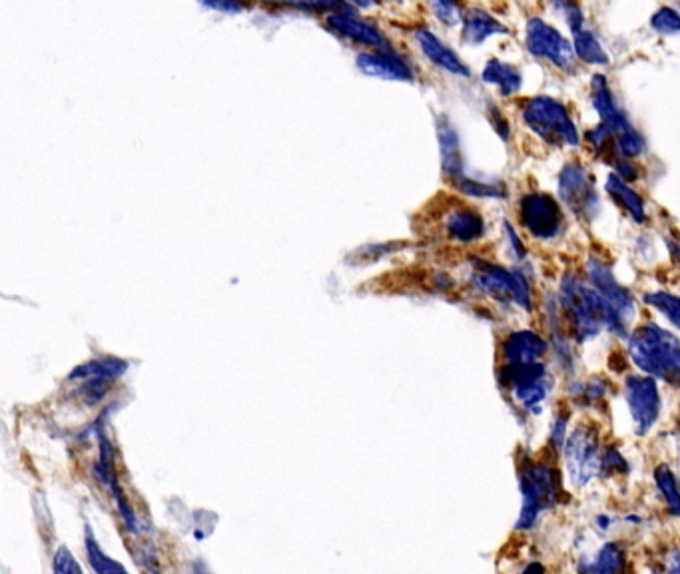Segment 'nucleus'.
I'll list each match as a JSON object with an SVG mask.
<instances>
[{"label": "nucleus", "mask_w": 680, "mask_h": 574, "mask_svg": "<svg viewBox=\"0 0 680 574\" xmlns=\"http://www.w3.org/2000/svg\"><path fill=\"white\" fill-rule=\"evenodd\" d=\"M559 303L571 323V335L577 343H587L601 335V331H611L613 335H629V325L621 321L615 309L583 280L567 274L561 280Z\"/></svg>", "instance_id": "f257e3e1"}, {"label": "nucleus", "mask_w": 680, "mask_h": 574, "mask_svg": "<svg viewBox=\"0 0 680 574\" xmlns=\"http://www.w3.org/2000/svg\"><path fill=\"white\" fill-rule=\"evenodd\" d=\"M629 357L647 375L679 385V337L657 323H645L629 335Z\"/></svg>", "instance_id": "f03ea898"}, {"label": "nucleus", "mask_w": 680, "mask_h": 574, "mask_svg": "<svg viewBox=\"0 0 680 574\" xmlns=\"http://www.w3.org/2000/svg\"><path fill=\"white\" fill-rule=\"evenodd\" d=\"M519 489L523 497L521 513L515 523L517 531H531L539 517L565 499L561 475L553 465L523 459L519 467Z\"/></svg>", "instance_id": "7ed1b4c3"}, {"label": "nucleus", "mask_w": 680, "mask_h": 574, "mask_svg": "<svg viewBox=\"0 0 680 574\" xmlns=\"http://www.w3.org/2000/svg\"><path fill=\"white\" fill-rule=\"evenodd\" d=\"M521 116L527 128L545 144L561 148H577L581 144L579 130L569 108L553 96H531L521 104Z\"/></svg>", "instance_id": "20e7f679"}, {"label": "nucleus", "mask_w": 680, "mask_h": 574, "mask_svg": "<svg viewBox=\"0 0 680 574\" xmlns=\"http://www.w3.org/2000/svg\"><path fill=\"white\" fill-rule=\"evenodd\" d=\"M471 268V284L477 291L499 303H515L525 311H533L531 287L521 272L505 270L479 258H471Z\"/></svg>", "instance_id": "39448f33"}, {"label": "nucleus", "mask_w": 680, "mask_h": 574, "mask_svg": "<svg viewBox=\"0 0 680 574\" xmlns=\"http://www.w3.org/2000/svg\"><path fill=\"white\" fill-rule=\"evenodd\" d=\"M559 200L581 222H593L601 212V196L591 174L579 162H569L559 172Z\"/></svg>", "instance_id": "423d86ee"}, {"label": "nucleus", "mask_w": 680, "mask_h": 574, "mask_svg": "<svg viewBox=\"0 0 680 574\" xmlns=\"http://www.w3.org/2000/svg\"><path fill=\"white\" fill-rule=\"evenodd\" d=\"M519 224L539 242H553L565 230V214L557 198L545 192H527L519 200Z\"/></svg>", "instance_id": "0eeeda50"}, {"label": "nucleus", "mask_w": 680, "mask_h": 574, "mask_svg": "<svg viewBox=\"0 0 680 574\" xmlns=\"http://www.w3.org/2000/svg\"><path fill=\"white\" fill-rule=\"evenodd\" d=\"M565 469L573 487H585L595 475H599L601 465V443L597 431L589 427H577L565 439Z\"/></svg>", "instance_id": "6e6552de"}, {"label": "nucleus", "mask_w": 680, "mask_h": 574, "mask_svg": "<svg viewBox=\"0 0 680 574\" xmlns=\"http://www.w3.org/2000/svg\"><path fill=\"white\" fill-rule=\"evenodd\" d=\"M525 46L529 54L559 70L575 68V52L569 38H565L555 26H551L541 16H533L525 26Z\"/></svg>", "instance_id": "1a4fd4ad"}, {"label": "nucleus", "mask_w": 680, "mask_h": 574, "mask_svg": "<svg viewBox=\"0 0 680 574\" xmlns=\"http://www.w3.org/2000/svg\"><path fill=\"white\" fill-rule=\"evenodd\" d=\"M625 401L631 411L637 435H645L659 421L663 401L657 379L651 375H629L625 381Z\"/></svg>", "instance_id": "9d476101"}, {"label": "nucleus", "mask_w": 680, "mask_h": 574, "mask_svg": "<svg viewBox=\"0 0 680 574\" xmlns=\"http://www.w3.org/2000/svg\"><path fill=\"white\" fill-rule=\"evenodd\" d=\"M587 278L591 287L615 309L625 325L635 321L637 317V303L629 289L621 286L611 272V268L601 258H589L587 262Z\"/></svg>", "instance_id": "9b49d317"}, {"label": "nucleus", "mask_w": 680, "mask_h": 574, "mask_svg": "<svg viewBox=\"0 0 680 574\" xmlns=\"http://www.w3.org/2000/svg\"><path fill=\"white\" fill-rule=\"evenodd\" d=\"M326 26L336 36L349 40L357 46H365L373 50H393V44L389 42V38L375 24L357 16L351 8L330 12L326 16Z\"/></svg>", "instance_id": "f8f14e48"}, {"label": "nucleus", "mask_w": 680, "mask_h": 574, "mask_svg": "<svg viewBox=\"0 0 680 574\" xmlns=\"http://www.w3.org/2000/svg\"><path fill=\"white\" fill-rule=\"evenodd\" d=\"M355 64L365 76L387 80V82H413L415 78V72L409 60L403 58L395 48L359 52L355 58Z\"/></svg>", "instance_id": "ddd939ff"}, {"label": "nucleus", "mask_w": 680, "mask_h": 574, "mask_svg": "<svg viewBox=\"0 0 680 574\" xmlns=\"http://www.w3.org/2000/svg\"><path fill=\"white\" fill-rule=\"evenodd\" d=\"M591 104H593L595 112L599 114L601 124H605L613 132L615 140L637 130L631 124V120L627 118V114L615 102L613 90H611V86H609V82L603 74H595L593 80H591Z\"/></svg>", "instance_id": "4468645a"}, {"label": "nucleus", "mask_w": 680, "mask_h": 574, "mask_svg": "<svg viewBox=\"0 0 680 574\" xmlns=\"http://www.w3.org/2000/svg\"><path fill=\"white\" fill-rule=\"evenodd\" d=\"M413 38L419 46V50L423 52V56L435 64L437 68L453 74V76H459V78H469L471 76V70L469 66L461 60V56L457 52H453L445 42H441L429 28L425 26H419L413 30Z\"/></svg>", "instance_id": "2eb2a0df"}, {"label": "nucleus", "mask_w": 680, "mask_h": 574, "mask_svg": "<svg viewBox=\"0 0 680 574\" xmlns=\"http://www.w3.org/2000/svg\"><path fill=\"white\" fill-rule=\"evenodd\" d=\"M549 351V343L531 329L511 331L501 343L503 363L541 361Z\"/></svg>", "instance_id": "dca6fc26"}, {"label": "nucleus", "mask_w": 680, "mask_h": 574, "mask_svg": "<svg viewBox=\"0 0 680 574\" xmlns=\"http://www.w3.org/2000/svg\"><path fill=\"white\" fill-rule=\"evenodd\" d=\"M443 230H445V236L453 242L473 244V242H477L485 236L487 228H485V220L481 218L479 212H475L467 206H459V208H453L445 216Z\"/></svg>", "instance_id": "f3484780"}, {"label": "nucleus", "mask_w": 680, "mask_h": 574, "mask_svg": "<svg viewBox=\"0 0 680 574\" xmlns=\"http://www.w3.org/2000/svg\"><path fill=\"white\" fill-rule=\"evenodd\" d=\"M437 138L441 152V170L447 180L455 182L465 176V162L461 154V142L455 126L443 116L437 122Z\"/></svg>", "instance_id": "a211bd4d"}, {"label": "nucleus", "mask_w": 680, "mask_h": 574, "mask_svg": "<svg viewBox=\"0 0 680 574\" xmlns=\"http://www.w3.org/2000/svg\"><path fill=\"white\" fill-rule=\"evenodd\" d=\"M459 22L463 40L471 46H479L497 34H507V26L483 8H467L465 12H461Z\"/></svg>", "instance_id": "6ab92c4d"}, {"label": "nucleus", "mask_w": 680, "mask_h": 574, "mask_svg": "<svg viewBox=\"0 0 680 574\" xmlns=\"http://www.w3.org/2000/svg\"><path fill=\"white\" fill-rule=\"evenodd\" d=\"M481 78H483L485 84L495 86L501 92V96H505V98L517 94L523 86L521 70L517 66L509 64V62H503V60H497V58L487 60V64L481 72Z\"/></svg>", "instance_id": "aec40b11"}, {"label": "nucleus", "mask_w": 680, "mask_h": 574, "mask_svg": "<svg viewBox=\"0 0 680 574\" xmlns=\"http://www.w3.org/2000/svg\"><path fill=\"white\" fill-rule=\"evenodd\" d=\"M605 190L635 222L639 224L647 222V208H645L643 198L625 180H621L617 174H611L607 178Z\"/></svg>", "instance_id": "412c9836"}, {"label": "nucleus", "mask_w": 680, "mask_h": 574, "mask_svg": "<svg viewBox=\"0 0 680 574\" xmlns=\"http://www.w3.org/2000/svg\"><path fill=\"white\" fill-rule=\"evenodd\" d=\"M573 52L575 58L589 64V66H609L611 58L605 50V46L601 44V40L595 36V32H591L589 28H579L577 32H573Z\"/></svg>", "instance_id": "4be33fe9"}, {"label": "nucleus", "mask_w": 680, "mask_h": 574, "mask_svg": "<svg viewBox=\"0 0 680 574\" xmlns=\"http://www.w3.org/2000/svg\"><path fill=\"white\" fill-rule=\"evenodd\" d=\"M625 567H627V555H625L623 545L607 543L593 559L583 563L579 571L595 574L623 573Z\"/></svg>", "instance_id": "5701e85b"}, {"label": "nucleus", "mask_w": 680, "mask_h": 574, "mask_svg": "<svg viewBox=\"0 0 680 574\" xmlns=\"http://www.w3.org/2000/svg\"><path fill=\"white\" fill-rule=\"evenodd\" d=\"M128 363L114 359V357H104V359H94L90 363H84L80 367H76L70 373V379H94V377H102V379H112L118 377L126 371Z\"/></svg>", "instance_id": "b1692460"}, {"label": "nucleus", "mask_w": 680, "mask_h": 574, "mask_svg": "<svg viewBox=\"0 0 680 574\" xmlns=\"http://www.w3.org/2000/svg\"><path fill=\"white\" fill-rule=\"evenodd\" d=\"M453 186L457 188V192L465 194V196H473V198H507V186L505 184H497V182H481V180H473L471 176H463L459 180L453 182Z\"/></svg>", "instance_id": "393cba45"}, {"label": "nucleus", "mask_w": 680, "mask_h": 574, "mask_svg": "<svg viewBox=\"0 0 680 574\" xmlns=\"http://www.w3.org/2000/svg\"><path fill=\"white\" fill-rule=\"evenodd\" d=\"M655 483H657V489H659V493L663 495L667 507H669L671 513L677 517L680 513L679 491H677L675 473L671 471L669 465H659V467L655 469Z\"/></svg>", "instance_id": "a878e982"}, {"label": "nucleus", "mask_w": 680, "mask_h": 574, "mask_svg": "<svg viewBox=\"0 0 680 574\" xmlns=\"http://www.w3.org/2000/svg\"><path fill=\"white\" fill-rule=\"evenodd\" d=\"M567 391L575 399H583L585 405H593V403L605 399V395L609 391V381L605 377H591L589 381L573 383L571 387H567Z\"/></svg>", "instance_id": "bb28decb"}, {"label": "nucleus", "mask_w": 680, "mask_h": 574, "mask_svg": "<svg viewBox=\"0 0 680 574\" xmlns=\"http://www.w3.org/2000/svg\"><path fill=\"white\" fill-rule=\"evenodd\" d=\"M643 301L649 307L659 309L675 327H679V297L669 293V291H655V293H647L643 297Z\"/></svg>", "instance_id": "cd10ccee"}, {"label": "nucleus", "mask_w": 680, "mask_h": 574, "mask_svg": "<svg viewBox=\"0 0 680 574\" xmlns=\"http://www.w3.org/2000/svg\"><path fill=\"white\" fill-rule=\"evenodd\" d=\"M86 553H88V559H90V565L94 569V573L98 574H108V573H124L126 569L118 563H114L112 559H108L102 549L98 547V543L94 541L90 529L86 531Z\"/></svg>", "instance_id": "c85d7f7f"}, {"label": "nucleus", "mask_w": 680, "mask_h": 574, "mask_svg": "<svg viewBox=\"0 0 680 574\" xmlns=\"http://www.w3.org/2000/svg\"><path fill=\"white\" fill-rule=\"evenodd\" d=\"M403 244H371V246H365L361 250H357L355 254H351L347 258V264L351 266H363V264H371V262H377L385 256H389L391 252H397L401 250Z\"/></svg>", "instance_id": "c756f323"}, {"label": "nucleus", "mask_w": 680, "mask_h": 574, "mask_svg": "<svg viewBox=\"0 0 680 574\" xmlns=\"http://www.w3.org/2000/svg\"><path fill=\"white\" fill-rule=\"evenodd\" d=\"M551 6L565 18L571 32H577L585 26V12L577 0H551Z\"/></svg>", "instance_id": "7c9ffc66"}, {"label": "nucleus", "mask_w": 680, "mask_h": 574, "mask_svg": "<svg viewBox=\"0 0 680 574\" xmlns=\"http://www.w3.org/2000/svg\"><path fill=\"white\" fill-rule=\"evenodd\" d=\"M651 26H653V30H657L659 34L677 36L680 28L679 12H677L675 8H671V6H663V8H659V10L653 14Z\"/></svg>", "instance_id": "2f4dec72"}, {"label": "nucleus", "mask_w": 680, "mask_h": 574, "mask_svg": "<svg viewBox=\"0 0 680 574\" xmlns=\"http://www.w3.org/2000/svg\"><path fill=\"white\" fill-rule=\"evenodd\" d=\"M435 18L445 26H455L461 20V4L459 0H427Z\"/></svg>", "instance_id": "473e14b6"}, {"label": "nucleus", "mask_w": 680, "mask_h": 574, "mask_svg": "<svg viewBox=\"0 0 680 574\" xmlns=\"http://www.w3.org/2000/svg\"><path fill=\"white\" fill-rule=\"evenodd\" d=\"M553 351H555V359L561 363V367L567 369V371H573L575 353H573L569 337L563 335L559 329L553 331Z\"/></svg>", "instance_id": "72a5a7b5"}, {"label": "nucleus", "mask_w": 680, "mask_h": 574, "mask_svg": "<svg viewBox=\"0 0 680 574\" xmlns=\"http://www.w3.org/2000/svg\"><path fill=\"white\" fill-rule=\"evenodd\" d=\"M629 465L621 457L617 449H607L601 455V465H599V475H615V473H627Z\"/></svg>", "instance_id": "f704fd0d"}, {"label": "nucleus", "mask_w": 680, "mask_h": 574, "mask_svg": "<svg viewBox=\"0 0 680 574\" xmlns=\"http://www.w3.org/2000/svg\"><path fill=\"white\" fill-rule=\"evenodd\" d=\"M288 2H292L298 8L310 10V12H326V14L351 8L345 0H288Z\"/></svg>", "instance_id": "c9c22d12"}, {"label": "nucleus", "mask_w": 680, "mask_h": 574, "mask_svg": "<svg viewBox=\"0 0 680 574\" xmlns=\"http://www.w3.org/2000/svg\"><path fill=\"white\" fill-rule=\"evenodd\" d=\"M54 573L58 574H80L82 569L80 565L74 561L72 553L66 547H60L54 555Z\"/></svg>", "instance_id": "e433bc0d"}, {"label": "nucleus", "mask_w": 680, "mask_h": 574, "mask_svg": "<svg viewBox=\"0 0 680 574\" xmlns=\"http://www.w3.org/2000/svg\"><path fill=\"white\" fill-rule=\"evenodd\" d=\"M569 429V413H559L551 425V445L555 451H561L567 439Z\"/></svg>", "instance_id": "4c0bfd02"}, {"label": "nucleus", "mask_w": 680, "mask_h": 574, "mask_svg": "<svg viewBox=\"0 0 680 574\" xmlns=\"http://www.w3.org/2000/svg\"><path fill=\"white\" fill-rule=\"evenodd\" d=\"M208 8L220 10V12H228V14H236L244 10V2L242 0H198Z\"/></svg>", "instance_id": "58836bf2"}, {"label": "nucleus", "mask_w": 680, "mask_h": 574, "mask_svg": "<svg viewBox=\"0 0 680 574\" xmlns=\"http://www.w3.org/2000/svg\"><path fill=\"white\" fill-rule=\"evenodd\" d=\"M487 116H489V122H491V126L495 128V132L501 136V140H509V122L503 118L501 110H497V108H491Z\"/></svg>", "instance_id": "ea45409f"}, {"label": "nucleus", "mask_w": 680, "mask_h": 574, "mask_svg": "<svg viewBox=\"0 0 680 574\" xmlns=\"http://www.w3.org/2000/svg\"><path fill=\"white\" fill-rule=\"evenodd\" d=\"M505 234H507V238H509V246L513 248L515 256H517L519 260H525V258H527V250H525L523 242L519 240V236H517L515 228H513L509 222H505Z\"/></svg>", "instance_id": "a19ab883"}, {"label": "nucleus", "mask_w": 680, "mask_h": 574, "mask_svg": "<svg viewBox=\"0 0 680 574\" xmlns=\"http://www.w3.org/2000/svg\"><path fill=\"white\" fill-rule=\"evenodd\" d=\"M609 523H611V519H609V517H605V515H603V517H597V523H595V525H599V527H597V529H599V531H603V533H605V531H607V529H609Z\"/></svg>", "instance_id": "79ce46f5"}, {"label": "nucleus", "mask_w": 680, "mask_h": 574, "mask_svg": "<svg viewBox=\"0 0 680 574\" xmlns=\"http://www.w3.org/2000/svg\"><path fill=\"white\" fill-rule=\"evenodd\" d=\"M523 571H525V573H529V571H543V567H541V565H531V567H525Z\"/></svg>", "instance_id": "37998d69"}]
</instances>
